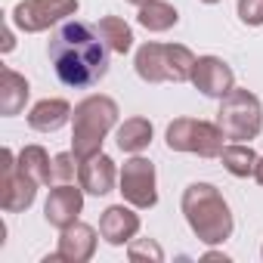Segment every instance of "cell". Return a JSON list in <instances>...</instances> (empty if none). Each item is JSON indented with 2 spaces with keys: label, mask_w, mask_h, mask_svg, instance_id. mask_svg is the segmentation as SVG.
Instances as JSON below:
<instances>
[{
  "label": "cell",
  "mask_w": 263,
  "mask_h": 263,
  "mask_svg": "<svg viewBox=\"0 0 263 263\" xmlns=\"http://www.w3.org/2000/svg\"><path fill=\"white\" fill-rule=\"evenodd\" d=\"M257 158H260V155L251 149V143H226V149L220 152V161H223V167H226L232 177H238V180H248V177H254Z\"/></svg>",
  "instance_id": "ffe728a7"
},
{
  "label": "cell",
  "mask_w": 263,
  "mask_h": 263,
  "mask_svg": "<svg viewBox=\"0 0 263 263\" xmlns=\"http://www.w3.org/2000/svg\"><path fill=\"white\" fill-rule=\"evenodd\" d=\"M0 158V208L4 214H22L34 204L41 183L19 167V155H13V149H4Z\"/></svg>",
  "instance_id": "9c48e42d"
},
{
  "label": "cell",
  "mask_w": 263,
  "mask_h": 263,
  "mask_svg": "<svg viewBox=\"0 0 263 263\" xmlns=\"http://www.w3.org/2000/svg\"><path fill=\"white\" fill-rule=\"evenodd\" d=\"M78 167H81V161H78V155H74L71 149H68V152H59V155H53V180H50V186L74 183Z\"/></svg>",
  "instance_id": "7402d4cb"
},
{
  "label": "cell",
  "mask_w": 263,
  "mask_h": 263,
  "mask_svg": "<svg viewBox=\"0 0 263 263\" xmlns=\"http://www.w3.org/2000/svg\"><path fill=\"white\" fill-rule=\"evenodd\" d=\"M254 180H257V186H263V155L257 158V167H254Z\"/></svg>",
  "instance_id": "4316f807"
},
{
  "label": "cell",
  "mask_w": 263,
  "mask_h": 263,
  "mask_svg": "<svg viewBox=\"0 0 263 263\" xmlns=\"http://www.w3.org/2000/svg\"><path fill=\"white\" fill-rule=\"evenodd\" d=\"M84 189L81 183H59L50 189L47 201H44V220L53 226V229H65L71 223L81 220V211H84Z\"/></svg>",
  "instance_id": "30bf717a"
},
{
  "label": "cell",
  "mask_w": 263,
  "mask_h": 263,
  "mask_svg": "<svg viewBox=\"0 0 263 263\" xmlns=\"http://www.w3.org/2000/svg\"><path fill=\"white\" fill-rule=\"evenodd\" d=\"M74 108L68 99H59V96H47L41 102L31 105L28 111V127L37 130V134H56V130H62L68 121H71Z\"/></svg>",
  "instance_id": "9a60e30c"
},
{
  "label": "cell",
  "mask_w": 263,
  "mask_h": 263,
  "mask_svg": "<svg viewBox=\"0 0 263 263\" xmlns=\"http://www.w3.org/2000/svg\"><path fill=\"white\" fill-rule=\"evenodd\" d=\"M127 257L134 260V263H140V260L161 263V260H164V251H161V245H158L155 238H134V241L127 245Z\"/></svg>",
  "instance_id": "603a6c76"
},
{
  "label": "cell",
  "mask_w": 263,
  "mask_h": 263,
  "mask_svg": "<svg viewBox=\"0 0 263 263\" xmlns=\"http://www.w3.org/2000/svg\"><path fill=\"white\" fill-rule=\"evenodd\" d=\"M204 260H223V263H229V254H223V251H204Z\"/></svg>",
  "instance_id": "484cf974"
},
{
  "label": "cell",
  "mask_w": 263,
  "mask_h": 263,
  "mask_svg": "<svg viewBox=\"0 0 263 263\" xmlns=\"http://www.w3.org/2000/svg\"><path fill=\"white\" fill-rule=\"evenodd\" d=\"M189 84H192L201 96H208V99H223V96L235 87V71H232L229 62H223L220 56H198Z\"/></svg>",
  "instance_id": "8fae6325"
},
{
  "label": "cell",
  "mask_w": 263,
  "mask_h": 263,
  "mask_svg": "<svg viewBox=\"0 0 263 263\" xmlns=\"http://www.w3.org/2000/svg\"><path fill=\"white\" fill-rule=\"evenodd\" d=\"M180 211H183L192 235L201 245L214 248V245H223L232 238L235 217H232L229 201L223 198V192L214 183H189L183 189Z\"/></svg>",
  "instance_id": "7a4b0ae2"
},
{
  "label": "cell",
  "mask_w": 263,
  "mask_h": 263,
  "mask_svg": "<svg viewBox=\"0 0 263 263\" xmlns=\"http://www.w3.org/2000/svg\"><path fill=\"white\" fill-rule=\"evenodd\" d=\"M96 31L105 41V47L111 53H118V56H127L130 50H134V31H130V25L121 16H102L96 22Z\"/></svg>",
  "instance_id": "d6986e66"
},
{
  "label": "cell",
  "mask_w": 263,
  "mask_h": 263,
  "mask_svg": "<svg viewBox=\"0 0 263 263\" xmlns=\"http://www.w3.org/2000/svg\"><path fill=\"white\" fill-rule=\"evenodd\" d=\"M217 124L229 143H251L263 130V102L245 87H232L217 108Z\"/></svg>",
  "instance_id": "5b68a950"
},
{
  "label": "cell",
  "mask_w": 263,
  "mask_h": 263,
  "mask_svg": "<svg viewBox=\"0 0 263 263\" xmlns=\"http://www.w3.org/2000/svg\"><path fill=\"white\" fill-rule=\"evenodd\" d=\"M13 47H16V34H13V22L4 28V44H0V50L4 53H13Z\"/></svg>",
  "instance_id": "d4e9b609"
},
{
  "label": "cell",
  "mask_w": 263,
  "mask_h": 263,
  "mask_svg": "<svg viewBox=\"0 0 263 263\" xmlns=\"http://www.w3.org/2000/svg\"><path fill=\"white\" fill-rule=\"evenodd\" d=\"M198 4H208V7H214V4H223V0H198Z\"/></svg>",
  "instance_id": "f1b7e54d"
},
{
  "label": "cell",
  "mask_w": 263,
  "mask_h": 263,
  "mask_svg": "<svg viewBox=\"0 0 263 263\" xmlns=\"http://www.w3.org/2000/svg\"><path fill=\"white\" fill-rule=\"evenodd\" d=\"M118 192L127 204H134L137 211H149L158 204V177L155 164L143 155H130L121 164L118 174Z\"/></svg>",
  "instance_id": "ba28073f"
},
{
  "label": "cell",
  "mask_w": 263,
  "mask_h": 263,
  "mask_svg": "<svg viewBox=\"0 0 263 263\" xmlns=\"http://www.w3.org/2000/svg\"><path fill=\"white\" fill-rule=\"evenodd\" d=\"M260 257H263V248H260Z\"/></svg>",
  "instance_id": "f546056e"
},
{
  "label": "cell",
  "mask_w": 263,
  "mask_h": 263,
  "mask_svg": "<svg viewBox=\"0 0 263 263\" xmlns=\"http://www.w3.org/2000/svg\"><path fill=\"white\" fill-rule=\"evenodd\" d=\"M238 22L248 28H260L263 25V0H238L235 4Z\"/></svg>",
  "instance_id": "cb8c5ba5"
},
{
  "label": "cell",
  "mask_w": 263,
  "mask_h": 263,
  "mask_svg": "<svg viewBox=\"0 0 263 263\" xmlns=\"http://www.w3.org/2000/svg\"><path fill=\"white\" fill-rule=\"evenodd\" d=\"M164 143L171 152H189L198 158H220L226 149V134L217 121H201V118H174L164 130Z\"/></svg>",
  "instance_id": "8992f818"
},
{
  "label": "cell",
  "mask_w": 263,
  "mask_h": 263,
  "mask_svg": "<svg viewBox=\"0 0 263 263\" xmlns=\"http://www.w3.org/2000/svg\"><path fill=\"white\" fill-rule=\"evenodd\" d=\"M118 174H121V171L115 167V161H111L105 152H96V155H90V158L81 161V167H78V183H81V189H84L87 195L102 198V195L115 192Z\"/></svg>",
  "instance_id": "4fadbf2b"
},
{
  "label": "cell",
  "mask_w": 263,
  "mask_h": 263,
  "mask_svg": "<svg viewBox=\"0 0 263 263\" xmlns=\"http://www.w3.org/2000/svg\"><path fill=\"white\" fill-rule=\"evenodd\" d=\"M152 137H155V127L143 115H134L115 127V143L124 155H143L152 146Z\"/></svg>",
  "instance_id": "2e32d148"
},
{
  "label": "cell",
  "mask_w": 263,
  "mask_h": 263,
  "mask_svg": "<svg viewBox=\"0 0 263 263\" xmlns=\"http://www.w3.org/2000/svg\"><path fill=\"white\" fill-rule=\"evenodd\" d=\"M124 4H134V7H143V4H146V0H124Z\"/></svg>",
  "instance_id": "83f0119b"
},
{
  "label": "cell",
  "mask_w": 263,
  "mask_h": 263,
  "mask_svg": "<svg viewBox=\"0 0 263 263\" xmlns=\"http://www.w3.org/2000/svg\"><path fill=\"white\" fill-rule=\"evenodd\" d=\"M195 59L198 56L186 44L146 41L134 56V68H137L140 81H146V84H189Z\"/></svg>",
  "instance_id": "277c9868"
},
{
  "label": "cell",
  "mask_w": 263,
  "mask_h": 263,
  "mask_svg": "<svg viewBox=\"0 0 263 263\" xmlns=\"http://www.w3.org/2000/svg\"><path fill=\"white\" fill-rule=\"evenodd\" d=\"M140 226H143V223H140L137 208H134V204H127V201L105 208L102 217H99L102 241L111 245V248H124V245H130V241L140 235Z\"/></svg>",
  "instance_id": "7c38bea8"
},
{
  "label": "cell",
  "mask_w": 263,
  "mask_h": 263,
  "mask_svg": "<svg viewBox=\"0 0 263 263\" xmlns=\"http://www.w3.org/2000/svg\"><path fill=\"white\" fill-rule=\"evenodd\" d=\"M118 102L105 93H90L74 105L71 115V152L78 155V161L102 152V143L111 130L118 127Z\"/></svg>",
  "instance_id": "3957f363"
},
{
  "label": "cell",
  "mask_w": 263,
  "mask_h": 263,
  "mask_svg": "<svg viewBox=\"0 0 263 263\" xmlns=\"http://www.w3.org/2000/svg\"><path fill=\"white\" fill-rule=\"evenodd\" d=\"M19 167L28 177H34L41 186H50V180H53V158L47 155L44 146H25L19 152Z\"/></svg>",
  "instance_id": "44dd1931"
},
{
  "label": "cell",
  "mask_w": 263,
  "mask_h": 263,
  "mask_svg": "<svg viewBox=\"0 0 263 263\" xmlns=\"http://www.w3.org/2000/svg\"><path fill=\"white\" fill-rule=\"evenodd\" d=\"M99 235H102V232H96L90 223L78 220V223L59 229V248H56V251H59V257H62L65 263H87V260H93V254H96Z\"/></svg>",
  "instance_id": "5bb4252c"
},
{
  "label": "cell",
  "mask_w": 263,
  "mask_h": 263,
  "mask_svg": "<svg viewBox=\"0 0 263 263\" xmlns=\"http://www.w3.org/2000/svg\"><path fill=\"white\" fill-rule=\"evenodd\" d=\"M137 10H140V13H137V22H140L146 31H152V34H164V31H171V28L180 22L177 7L167 4V0H146V4L137 7Z\"/></svg>",
  "instance_id": "ac0fdd59"
},
{
  "label": "cell",
  "mask_w": 263,
  "mask_h": 263,
  "mask_svg": "<svg viewBox=\"0 0 263 263\" xmlns=\"http://www.w3.org/2000/svg\"><path fill=\"white\" fill-rule=\"evenodd\" d=\"M78 10H81L78 0H19L10 13V22L25 34H41L62 25Z\"/></svg>",
  "instance_id": "52a82bcc"
},
{
  "label": "cell",
  "mask_w": 263,
  "mask_h": 263,
  "mask_svg": "<svg viewBox=\"0 0 263 263\" xmlns=\"http://www.w3.org/2000/svg\"><path fill=\"white\" fill-rule=\"evenodd\" d=\"M28 96H31V84H28V78L7 65V68H4V84H0V115H4V118H16V115H22Z\"/></svg>",
  "instance_id": "e0dca14e"
},
{
  "label": "cell",
  "mask_w": 263,
  "mask_h": 263,
  "mask_svg": "<svg viewBox=\"0 0 263 263\" xmlns=\"http://www.w3.org/2000/svg\"><path fill=\"white\" fill-rule=\"evenodd\" d=\"M108 47L99 37L96 25L81 19L62 22L47 44V56L53 62L56 78L71 90H90L108 74Z\"/></svg>",
  "instance_id": "6da1fadb"
}]
</instances>
